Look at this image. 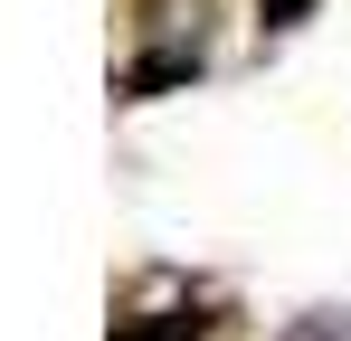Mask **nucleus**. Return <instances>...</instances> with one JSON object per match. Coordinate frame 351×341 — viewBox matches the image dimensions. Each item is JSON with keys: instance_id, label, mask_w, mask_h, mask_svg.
I'll return each instance as SVG.
<instances>
[{"instance_id": "obj_1", "label": "nucleus", "mask_w": 351, "mask_h": 341, "mask_svg": "<svg viewBox=\"0 0 351 341\" xmlns=\"http://www.w3.org/2000/svg\"><path fill=\"white\" fill-rule=\"evenodd\" d=\"M209 19H219V0H133V29L152 38V48H209Z\"/></svg>"}, {"instance_id": "obj_2", "label": "nucleus", "mask_w": 351, "mask_h": 341, "mask_svg": "<svg viewBox=\"0 0 351 341\" xmlns=\"http://www.w3.org/2000/svg\"><path fill=\"white\" fill-rule=\"evenodd\" d=\"M190 76H199L190 48H143L133 66H123V95H162V86H190Z\"/></svg>"}, {"instance_id": "obj_3", "label": "nucleus", "mask_w": 351, "mask_h": 341, "mask_svg": "<svg viewBox=\"0 0 351 341\" xmlns=\"http://www.w3.org/2000/svg\"><path fill=\"white\" fill-rule=\"evenodd\" d=\"M114 341H199V313H152V323H133Z\"/></svg>"}, {"instance_id": "obj_4", "label": "nucleus", "mask_w": 351, "mask_h": 341, "mask_svg": "<svg viewBox=\"0 0 351 341\" xmlns=\"http://www.w3.org/2000/svg\"><path fill=\"white\" fill-rule=\"evenodd\" d=\"M256 10H266V19H276V29H294V19H304V10H313V0H256Z\"/></svg>"}]
</instances>
